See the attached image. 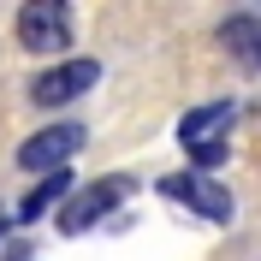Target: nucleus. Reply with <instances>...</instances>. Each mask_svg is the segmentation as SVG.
I'll use <instances>...</instances> for the list:
<instances>
[{
  "label": "nucleus",
  "instance_id": "f257e3e1",
  "mask_svg": "<svg viewBox=\"0 0 261 261\" xmlns=\"http://www.w3.org/2000/svg\"><path fill=\"white\" fill-rule=\"evenodd\" d=\"M231 119H238L231 101H202V107H190V113L178 119V143L196 161V172H214V166L231 154Z\"/></svg>",
  "mask_w": 261,
  "mask_h": 261
},
{
  "label": "nucleus",
  "instance_id": "f03ea898",
  "mask_svg": "<svg viewBox=\"0 0 261 261\" xmlns=\"http://www.w3.org/2000/svg\"><path fill=\"white\" fill-rule=\"evenodd\" d=\"M125 196H130V178H125V172H113V178H95V184H83V190H71V202L60 208V231H65V238H83V231L101 226V220H107Z\"/></svg>",
  "mask_w": 261,
  "mask_h": 261
},
{
  "label": "nucleus",
  "instance_id": "7ed1b4c3",
  "mask_svg": "<svg viewBox=\"0 0 261 261\" xmlns=\"http://www.w3.org/2000/svg\"><path fill=\"white\" fill-rule=\"evenodd\" d=\"M18 42L30 54H65L71 48V12H65V0H30L18 12Z\"/></svg>",
  "mask_w": 261,
  "mask_h": 261
},
{
  "label": "nucleus",
  "instance_id": "20e7f679",
  "mask_svg": "<svg viewBox=\"0 0 261 261\" xmlns=\"http://www.w3.org/2000/svg\"><path fill=\"white\" fill-rule=\"evenodd\" d=\"M95 83H101V65L95 60H60V65H48V71L30 83V101L36 107H65V101L89 95Z\"/></svg>",
  "mask_w": 261,
  "mask_h": 261
},
{
  "label": "nucleus",
  "instance_id": "39448f33",
  "mask_svg": "<svg viewBox=\"0 0 261 261\" xmlns=\"http://www.w3.org/2000/svg\"><path fill=\"white\" fill-rule=\"evenodd\" d=\"M83 148V125H48V130H36L30 143H18V166L24 172H65V161Z\"/></svg>",
  "mask_w": 261,
  "mask_h": 261
},
{
  "label": "nucleus",
  "instance_id": "423d86ee",
  "mask_svg": "<svg viewBox=\"0 0 261 261\" xmlns=\"http://www.w3.org/2000/svg\"><path fill=\"white\" fill-rule=\"evenodd\" d=\"M161 196L196 208L202 220H214V226H226V220H231V190H220L208 172H166V178H161Z\"/></svg>",
  "mask_w": 261,
  "mask_h": 261
},
{
  "label": "nucleus",
  "instance_id": "0eeeda50",
  "mask_svg": "<svg viewBox=\"0 0 261 261\" xmlns=\"http://www.w3.org/2000/svg\"><path fill=\"white\" fill-rule=\"evenodd\" d=\"M220 48H226L238 65L261 71V12H231V18H220Z\"/></svg>",
  "mask_w": 261,
  "mask_h": 261
},
{
  "label": "nucleus",
  "instance_id": "6e6552de",
  "mask_svg": "<svg viewBox=\"0 0 261 261\" xmlns=\"http://www.w3.org/2000/svg\"><path fill=\"white\" fill-rule=\"evenodd\" d=\"M71 190H77V184H71V172H48V178L36 184L24 202H18V220L30 226V220H42L48 208H65V202H71Z\"/></svg>",
  "mask_w": 261,
  "mask_h": 261
},
{
  "label": "nucleus",
  "instance_id": "1a4fd4ad",
  "mask_svg": "<svg viewBox=\"0 0 261 261\" xmlns=\"http://www.w3.org/2000/svg\"><path fill=\"white\" fill-rule=\"evenodd\" d=\"M6 220H12V214H6V208H0V238H6Z\"/></svg>",
  "mask_w": 261,
  "mask_h": 261
}]
</instances>
